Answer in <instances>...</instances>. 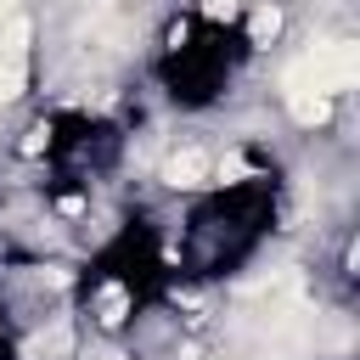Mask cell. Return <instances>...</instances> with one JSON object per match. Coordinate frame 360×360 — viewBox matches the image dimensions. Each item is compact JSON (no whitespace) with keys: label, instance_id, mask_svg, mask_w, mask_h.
<instances>
[{"label":"cell","instance_id":"6da1fadb","mask_svg":"<svg viewBox=\"0 0 360 360\" xmlns=\"http://www.w3.org/2000/svg\"><path fill=\"white\" fill-rule=\"evenodd\" d=\"M354 79H360V51L349 39H332L321 51H309L304 62H292L281 84H287V96H326V90H349Z\"/></svg>","mask_w":360,"mask_h":360},{"label":"cell","instance_id":"7a4b0ae2","mask_svg":"<svg viewBox=\"0 0 360 360\" xmlns=\"http://www.w3.org/2000/svg\"><path fill=\"white\" fill-rule=\"evenodd\" d=\"M208 174H214V163H208L197 146H186V152H174V158L163 163V180H169V186H202Z\"/></svg>","mask_w":360,"mask_h":360},{"label":"cell","instance_id":"3957f363","mask_svg":"<svg viewBox=\"0 0 360 360\" xmlns=\"http://www.w3.org/2000/svg\"><path fill=\"white\" fill-rule=\"evenodd\" d=\"M96 315H101V326H118V321L129 315V292H124L118 281H107L101 298H96Z\"/></svg>","mask_w":360,"mask_h":360},{"label":"cell","instance_id":"277c9868","mask_svg":"<svg viewBox=\"0 0 360 360\" xmlns=\"http://www.w3.org/2000/svg\"><path fill=\"white\" fill-rule=\"evenodd\" d=\"M248 34H253V45H270V39L281 34V11H276V6H259V11L248 17Z\"/></svg>","mask_w":360,"mask_h":360},{"label":"cell","instance_id":"5b68a950","mask_svg":"<svg viewBox=\"0 0 360 360\" xmlns=\"http://www.w3.org/2000/svg\"><path fill=\"white\" fill-rule=\"evenodd\" d=\"M287 107H292L298 124H326V112H332L326 96H287Z\"/></svg>","mask_w":360,"mask_h":360},{"label":"cell","instance_id":"8992f818","mask_svg":"<svg viewBox=\"0 0 360 360\" xmlns=\"http://www.w3.org/2000/svg\"><path fill=\"white\" fill-rule=\"evenodd\" d=\"M68 326H51V338H34L28 343V360H51V354H68Z\"/></svg>","mask_w":360,"mask_h":360},{"label":"cell","instance_id":"52a82bcc","mask_svg":"<svg viewBox=\"0 0 360 360\" xmlns=\"http://www.w3.org/2000/svg\"><path fill=\"white\" fill-rule=\"evenodd\" d=\"M17 96H22V62L6 56L0 62V101H17Z\"/></svg>","mask_w":360,"mask_h":360},{"label":"cell","instance_id":"ba28073f","mask_svg":"<svg viewBox=\"0 0 360 360\" xmlns=\"http://www.w3.org/2000/svg\"><path fill=\"white\" fill-rule=\"evenodd\" d=\"M22 45H28V22L17 17V22L6 28V56H11V62H22Z\"/></svg>","mask_w":360,"mask_h":360},{"label":"cell","instance_id":"9c48e42d","mask_svg":"<svg viewBox=\"0 0 360 360\" xmlns=\"http://www.w3.org/2000/svg\"><path fill=\"white\" fill-rule=\"evenodd\" d=\"M45 141H51V135H45V124H39V129H28V135H22V152L34 158V152H45Z\"/></svg>","mask_w":360,"mask_h":360},{"label":"cell","instance_id":"30bf717a","mask_svg":"<svg viewBox=\"0 0 360 360\" xmlns=\"http://www.w3.org/2000/svg\"><path fill=\"white\" fill-rule=\"evenodd\" d=\"M219 180H248V163H242V158H225V163H219Z\"/></svg>","mask_w":360,"mask_h":360},{"label":"cell","instance_id":"8fae6325","mask_svg":"<svg viewBox=\"0 0 360 360\" xmlns=\"http://www.w3.org/2000/svg\"><path fill=\"white\" fill-rule=\"evenodd\" d=\"M236 11V0H208V17H231Z\"/></svg>","mask_w":360,"mask_h":360},{"label":"cell","instance_id":"7c38bea8","mask_svg":"<svg viewBox=\"0 0 360 360\" xmlns=\"http://www.w3.org/2000/svg\"><path fill=\"white\" fill-rule=\"evenodd\" d=\"M96 360H124V354H96Z\"/></svg>","mask_w":360,"mask_h":360},{"label":"cell","instance_id":"4fadbf2b","mask_svg":"<svg viewBox=\"0 0 360 360\" xmlns=\"http://www.w3.org/2000/svg\"><path fill=\"white\" fill-rule=\"evenodd\" d=\"M11 6H17V0H0V11H11Z\"/></svg>","mask_w":360,"mask_h":360}]
</instances>
